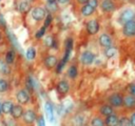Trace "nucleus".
Returning <instances> with one entry per match:
<instances>
[{
	"label": "nucleus",
	"instance_id": "9d476101",
	"mask_svg": "<svg viewBox=\"0 0 135 126\" xmlns=\"http://www.w3.org/2000/svg\"><path fill=\"white\" fill-rule=\"evenodd\" d=\"M98 42H99V45L101 47H103L104 49L108 48V47H111L112 46V43H113L111 36L109 34H107V33L100 34V36L98 38Z\"/></svg>",
	"mask_w": 135,
	"mask_h": 126
},
{
	"label": "nucleus",
	"instance_id": "bb28decb",
	"mask_svg": "<svg viewBox=\"0 0 135 126\" xmlns=\"http://www.w3.org/2000/svg\"><path fill=\"white\" fill-rule=\"evenodd\" d=\"M58 8V4L56 2H51V3H46V8L45 10L49 12V14H52L54 12H56Z\"/></svg>",
	"mask_w": 135,
	"mask_h": 126
},
{
	"label": "nucleus",
	"instance_id": "4c0bfd02",
	"mask_svg": "<svg viewBox=\"0 0 135 126\" xmlns=\"http://www.w3.org/2000/svg\"><path fill=\"white\" fill-rule=\"evenodd\" d=\"M70 3V0H57V4L59 5H68Z\"/></svg>",
	"mask_w": 135,
	"mask_h": 126
},
{
	"label": "nucleus",
	"instance_id": "72a5a7b5",
	"mask_svg": "<svg viewBox=\"0 0 135 126\" xmlns=\"http://www.w3.org/2000/svg\"><path fill=\"white\" fill-rule=\"evenodd\" d=\"M45 44H46L47 46H53V45L55 44L54 38H53L52 36H46V38H45Z\"/></svg>",
	"mask_w": 135,
	"mask_h": 126
},
{
	"label": "nucleus",
	"instance_id": "dca6fc26",
	"mask_svg": "<svg viewBox=\"0 0 135 126\" xmlns=\"http://www.w3.org/2000/svg\"><path fill=\"white\" fill-rule=\"evenodd\" d=\"M118 121L119 118L117 117V114L113 113L110 117L104 118V126H118Z\"/></svg>",
	"mask_w": 135,
	"mask_h": 126
},
{
	"label": "nucleus",
	"instance_id": "5701e85b",
	"mask_svg": "<svg viewBox=\"0 0 135 126\" xmlns=\"http://www.w3.org/2000/svg\"><path fill=\"white\" fill-rule=\"evenodd\" d=\"M15 61V51L13 49H9L5 54V63L7 65H12Z\"/></svg>",
	"mask_w": 135,
	"mask_h": 126
},
{
	"label": "nucleus",
	"instance_id": "79ce46f5",
	"mask_svg": "<svg viewBox=\"0 0 135 126\" xmlns=\"http://www.w3.org/2000/svg\"><path fill=\"white\" fill-rule=\"evenodd\" d=\"M24 1H26L27 3H30V4H31V3H32V2L34 1V0H24Z\"/></svg>",
	"mask_w": 135,
	"mask_h": 126
},
{
	"label": "nucleus",
	"instance_id": "1a4fd4ad",
	"mask_svg": "<svg viewBox=\"0 0 135 126\" xmlns=\"http://www.w3.org/2000/svg\"><path fill=\"white\" fill-rule=\"evenodd\" d=\"M99 6L103 13H112L116 8V5L113 0H101L99 2Z\"/></svg>",
	"mask_w": 135,
	"mask_h": 126
},
{
	"label": "nucleus",
	"instance_id": "37998d69",
	"mask_svg": "<svg viewBox=\"0 0 135 126\" xmlns=\"http://www.w3.org/2000/svg\"><path fill=\"white\" fill-rule=\"evenodd\" d=\"M2 114V110H1V102H0V116Z\"/></svg>",
	"mask_w": 135,
	"mask_h": 126
},
{
	"label": "nucleus",
	"instance_id": "39448f33",
	"mask_svg": "<svg viewBox=\"0 0 135 126\" xmlns=\"http://www.w3.org/2000/svg\"><path fill=\"white\" fill-rule=\"evenodd\" d=\"M99 27H100V25H99V22H98L97 19H91V20H89V21L86 22V24H85L86 33H88L89 35H91V36L96 35V34L99 32Z\"/></svg>",
	"mask_w": 135,
	"mask_h": 126
},
{
	"label": "nucleus",
	"instance_id": "f257e3e1",
	"mask_svg": "<svg viewBox=\"0 0 135 126\" xmlns=\"http://www.w3.org/2000/svg\"><path fill=\"white\" fill-rule=\"evenodd\" d=\"M108 102L113 108H120L123 106V96L118 92H114L108 98Z\"/></svg>",
	"mask_w": 135,
	"mask_h": 126
},
{
	"label": "nucleus",
	"instance_id": "473e14b6",
	"mask_svg": "<svg viewBox=\"0 0 135 126\" xmlns=\"http://www.w3.org/2000/svg\"><path fill=\"white\" fill-rule=\"evenodd\" d=\"M99 2H100L99 0H89L86 4H89L91 7H93L95 9V8H97L99 6Z\"/></svg>",
	"mask_w": 135,
	"mask_h": 126
},
{
	"label": "nucleus",
	"instance_id": "e433bc0d",
	"mask_svg": "<svg viewBox=\"0 0 135 126\" xmlns=\"http://www.w3.org/2000/svg\"><path fill=\"white\" fill-rule=\"evenodd\" d=\"M37 125L38 126H45V121L43 116H39V118L37 119Z\"/></svg>",
	"mask_w": 135,
	"mask_h": 126
},
{
	"label": "nucleus",
	"instance_id": "393cba45",
	"mask_svg": "<svg viewBox=\"0 0 135 126\" xmlns=\"http://www.w3.org/2000/svg\"><path fill=\"white\" fill-rule=\"evenodd\" d=\"M45 112H46V116H47L49 120L51 122H53V120H54V113H53V107H52V105H51L50 102H46L45 103Z\"/></svg>",
	"mask_w": 135,
	"mask_h": 126
},
{
	"label": "nucleus",
	"instance_id": "ddd939ff",
	"mask_svg": "<svg viewBox=\"0 0 135 126\" xmlns=\"http://www.w3.org/2000/svg\"><path fill=\"white\" fill-rule=\"evenodd\" d=\"M24 113V109H23V106L22 105H19V104H14L13 108H12V111H11V116L13 119L15 120H19L20 118H22Z\"/></svg>",
	"mask_w": 135,
	"mask_h": 126
},
{
	"label": "nucleus",
	"instance_id": "f704fd0d",
	"mask_svg": "<svg viewBox=\"0 0 135 126\" xmlns=\"http://www.w3.org/2000/svg\"><path fill=\"white\" fill-rule=\"evenodd\" d=\"M44 19H45V20H44V24H43V26L46 28V27L50 25V23L52 22V15H51V14H46V16H45Z\"/></svg>",
	"mask_w": 135,
	"mask_h": 126
},
{
	"label": "nucleus",
	"instance_id": "aec40b11",
	"mask_svg": "<svg viewBox=\"0 0 135 126\" xmlns=\"http://www.w3.org/2000/svg\"><path fill=\"white\" fill-rule=\"evenodd\" d=\"M80 13L83 17H91L94 13H95V9L93 7H91L89 4H84L82 5V7L80 8Z\"/></svg>",
	"mask_w": 135,
	"mask_h": 126
},
{
	"label": "nucleus",
	"instance_id": "a878e982",
	"mask_svg": "<svg viewBox=\"0 0 135 126\" xmlns=\"http://www.w3.org/2000/svg\"><path fill=\"white\" fill-rule=\"evenodd\" d=\"M78 75V70H77V67L75 65H71L68 69V76L71 78V79H75Z\"/></svg>",
	"mask_w": 135,
	"mask_h": 126
},
{
	"label": "nucleus",
	"instance_id": "7ed1b4c3",
	"mask_svg": "<svg viewBox=\"0 0 135 126\" xmlns=\"http://www.w3.org/2000/svg\"><path fill=\"white\" fill-rule=\"evenodd\" d=\"M46 16V10L44 7L42 6H35L31 9V17L35 20V21H41L45 18Z\"/></svg>",
	"mask_w": 135,
	"mask_h": 126
},
{
	"label": "nucleus",
	"instance_id": "9b49d317",
	"mask_svg": "<svg viewBox=\"0 0 135 126\" xmlns=\"http://www.w3.org/2000/svg\"><path fill=\"white\" fill-rule=\"evenodd\" d=\"M56 90H57L58 94H60V96H65V94L69 92V90H70V84H69V82H68L66 80H61V81H59V82L57 83V85H56Z\"/></svg>",
	"mask_w": 135,
	"mask_h": 126
},
{
	"label": "nucleus",
	"instance_id": "a19ab883",
	"mask_svg": "<svg viewBox=\"0 0 135 126\" xmlns=\"http://www.w3.org/2000/svg\"><path fill=\"white\" fill-rule=\"evenodd\" d=\"M45 1H46L47 3H51V2H56L57 0H45Z\"/></svg>",
	"mask_w": 135,
	"mask_h": 126
},
{
	"label": "nucleus",
	"instance_id": "20e7f679",
	"mask_svg": "<svg viewBox=\"0 0 135 126\" xmlns=\"http://www.w3.org/2000/svg\"><path fill=\"white\" fill-rule=\"evenodd\" d=\"M16 100L19 105H26L30 102V92L24 88L19 89L16 92Z\"/></svg>",
	"mask_w": 135,
	"mask_h": 126
},
{
	"label": "nucleus",
	"instance_id": "f8f14e48",
	"mask_svg": "<svg viewBox=\"0 0 135 126\" xmlns=\"http://www.w3.org/2000/svg\"><path fill=\"white\" fill-rule=\"evenodd\" d=\"M22 119L26 125H32L36 120V113L33 109H26V110H24Z\"/></svg>",
	"mask_w": 135,
	"mask_h": 126
},
{
	"label": "nucleus",
	"instance_id": "f03ea898",
	"mask_svg": "<svg viewBox=\"0 0 135 126\" xmlns=\"http://www.w3.org/2000/svg\"><path fill=\"white\" fill-rule=\"evenodd\" d=\"M135 19V10L133 8H126L123 9L119 17H118V21L121 23V24H124L131 20H134Z\"/></svg>",
	"mask_w": 135,
	"mask_h": 126
},
{
	"label": "nucleus",
	"instance_id": "c03bdc74",
	"mask_svg": "<svg viewBox=\"0 0 135 126\" xmlns=\"http://www.w3.org/2000/svg\"><path fill=\"white\" fill-rule=\"evenodd\" d=\"M83 126H90V124H88V123H86V124H84Z\"/></svg>",
	"mask_w": 135,
	"mask_h": 126
},
{
	"label": "nucleus",
	"instance_id": "412c9836",
	"mask_svg": "<svg viewBox=\"0 0 135 126\" xmlns=\"http://www.w3.org/2000/svg\"><path fill=\"white\" fill-rule=\"evenodd\" d=\"M73 125L74 126H83L85 123V118L83 117V114H77L73 118Z\"/></svg>",
	"mask_w": 135,
	"mask_h": 126
},
{
	"label": "nucleus",
	"instance_id": "cd10ccee",
	"mask_svg": "<svg viewBox=\"0 0 135 126\" xmlns=\"http://www.w3.org/2000/svg\"><path fill=\"white\" fill-rule=\"evenodd\" d=\"M35 57H36V49H35L33 46L28 47V48L26 49V58H27L28 60H34Z\"/></svg>",
	"mask_w": 135,
	"mask_h": 126
},
{
	"label": "nucleus",
	"instance_id": "ea45409f",
	"mask_svg": "<svg viewBox=\"0 0 135 126\" xmlns=\"http://www.w3.org/2000/svg\"><path fill=\"white\" fill-rule=\"evenodd\" d=\"M88 1H89V0H76V2H77L78 4H80V5H84V4H86Z\"/></svg>",
	"mask_w": 135,
	"mask_h": 126
},
{
	"label": "nucleus",
	"instance_id": "6e6552de",
	"mask_svg": "<svg viewBox=\"0 0 135 126\" xmlns=\"http://www.w3.org/2000/svg\"><path fill=\"white\" fill-rule=\"evenodd\" d=\"M94 59H95V56H94V54L91 50H84L81 54V56H80V62H81V64L86 65V66L91 65L94 62Z\"/></svg>",
	"mask_w": 135,
	"mask_h": 126
},
{
	"label": "nucleus",
	"instance_id": "6ab92c4d",
	"mask_svg": "<svg viewBox=\"0 0 135 126\" xmlns=\"http://www.w3.org/2000/svg\"><path fill=\"white\" fill-rule=\"evenodd\" d=\"M14 106V103L12 101H4L1 103V110L3 114H9L12 111V108Z\"/></svg>",
	"mask_w": 135,
	"mask_h": 126
},
{
	"label": "nucleus",
	"instance_id": "0eeeda50",
	"mask_svg": "<svg viewBox=\"0 0 135 126\" xmlns=\"http://www.w3.org/2000/svg\"><path fill=\"white\" fill-rule=\"evenodd\" d=\"M58 62H59V61H58V58H57L56 56L50 55V56H47L46 58H44V60H43V65H44V67H45L46 69L52 70V69L56 68Z\"/></svg>",
	"mask_w": 135,
	"mask_h": 126
},
{
	"label": "nucleus",
	"instance_id": "4468645a",
	"mask_svg": "<svg viewBox=\"0 0 135 126\" xmlns=\"http://www.w3.org/2000/svg\"><path fill=\"white\" fill-rule=\"evenodd\" d=\"M99 116L102 117V118H107V117H110L111 114L114 113V108L109 105V104H102L100 107H99Z\"/></svg>",
	"mask_w": 135,
	"mask_h": 126
},
{
	"label": "nucleus",
	"instance_id": "c9c22d12",
	"mask_svg": "<svg viewBox=\"0 0 135 126\" xmlns=\"http://www.w3.org/2000/svg\"><path fill=\"white\" fill-rule=\"evenodd\" d=\"M128 91H129V94L135 97V83H132V84L129 85V87H128Z\"/></svg>",
	"mask_w": 135,
	"mask_h": 126
},
{
	"label": "nucleus",
	"instance_id": "a211bd4d",
	"mask_svg": "<svg viewBox=\"0 0 135 126\" xmlns=\"http://www.w3.org/2000/svg\"><path fill=\"white\" fill-rule=\"evenodd\" d=\"M17 8H18V10L21 12V13H27V12H30V10L32 9V8H31V4L27 3V2L24 1V0H20V1L17 3Z\"/></svg>",
	"mask_w": 135,
	"mask_h": 126
},
{
	"label": "nucleus",
	"instance_id": "c85d7f7f",
	"mask_svg": "<svg viewBox=\"0 0 135 126\" xmlns=\"http://www.w3.org/2000/svg\"><path fill=\"white\" fill-rule=\"evenodd\" d=\"M0 72L4 74V75H8L11 72V68H9V65H7L5 62H2L0 64Z\"/></svg>",
	"mask_w": 135,
	"mask_h": 126
},
{
	"label": "nucleus",
	"instance_id": "58836bf2",
	"mask_svg": "<svg viewBox=\"0 0 135 126\" xmlns=\"http://www.w3.org/2000/svg\"><path fill=\"white\" fill-rule=\"evenodd\" d=\"M130 123H131V126H135V111L132 113L130 118Z\"/></svg>",
	"mask_w": 135,
	"mask_h": 126
},
{
	"label": "nucleus",
	"instance_id": "7c9ffc66",
	"mask_svg": "<svg viewBox=\"0 0 135 126\" xmlns=\"http://www.w3.org/2000/svg\"><path fill=\"white\" fill-rule=\"evenodd\" d=\"M44 34H45V27L42 25V26L36 32V34H35V38H36V39H40V38H42V37L44 36Z\"/></svg>",
	"mask_w": 135,
	"mask_h": 126
},
{
	"label": "nucleus",
	"instance_id": "a18cd8bd",
	"mask_svg": "<svg viewBox=\"0 0 135 126\" xmlns=\"http://www.w3.org/2000/svg\"><path fill=\"white\" fill-rule=\"evenodd\" d=\"M0 39H1V33H0Z\"/></svg>",
	"mask_w": 135,
	"mask_h": 126
},
{
	"label": "nucleus",
	"instance_id": "2f4dec72",
	"mask_svg": "<svg viewBox=\"0 0 135 126\" xmlns=\"http://www.w3.org/2000/svg\"><path fill=\"white\" fill-rule=\"evenodd\" d=\"M25 85H26V88L30 90V91H32L33 89H34V84H33V79L31 78V77H27L26 78V81H25Z\"/></svg>",
	"mask_w": 135,
	"mask_h": 126
},
{
	"label": "nucleus",
	"instance_id": "2eb2a0df",
	"mask_svg": "<svg viewBox=\"0 0 135 126\" xmlns=\"http://www.w3.org/2000/svg\"><path fill=\"white\" fill-rule=\"evenodd\" d=\"M123 106L127 109H134L135 108V97L129 93L123 96Z\"/></svg>",
	"mask_w": 135,
	"mask_h": 126
},
{
	"label": "nucleus",
	"instance_id": "f3484780",
	"mask_svg": "<svg viewBox=\"0 0 135 126\" xmlns=\"http://www.w3.org/2000/svg\"><path fill=\"white\" fill-rule=\"evenodd\" d=\"M90 126H104V119L99 114H95L90 121Z\"/></svg>",
	"mask_w": 135,
	"mask_h": 126
},
{
	"label": "nucleus",
	"instance_id": "423d86ee",
	"mask_svg": "<svg viewBox=\"0 0 135 126\" xmlns=\"http://www.w3.org/2000/svg\"><path fill=\"white\" fill-rule=\"evenodd\" d=\"M122 33L126 37L131 38L135 36V20H131L122 25Z\"/></svg>",
	"mask_w": 135,
	"mask_h": 126
},
{
	"label": "nucleus",
	"instance_id": "b1692460",
	"mask_svg": "<svg viewBox=\"0 0 135 126\" xmlns=\"http://www.w3.org/2000/svg\"><path fill=\"white\" fill-rule=\"evenodd\" d=\"M9 88V84L7 82L6 79L4 78H0V93H4L8 90Z\"/></svg>",
	"mask_w": 135,
	"mask_h": 126
},
{
	"label": "nucleus",
	"instance_id": "4be33fe9",
	"mask_svg": "<svg viewBox=\"0 0 135 126\" xmlns=\"http://www.w3.org/2000/svg\"><path fill=\"white\" fill-rule=\"evenodd\" d=\"M116 52H117V48L112 45L111 47H108V48L104 49L103 55H104V57H105L107 59H111V58H113V57L116 55Z\"/></svg>",
	"mask_w": 135,
	"mask_h": 126
},
{
	"label": "nucleus",
	"instance_id": "c756f323",
	"mask_svg": "<svg viewBox=\"0 0 135 126\" xmlns=\"http://www.w3.org/2000/svg\"><path fill=\"white\" fill-rule=\"evenodd\" d=\"M118 126H131L130 119L128 117H122L118 121Z\"/></svg>",
	"mask_w": 135,
	"mask_h": 126
}]
</instances>
